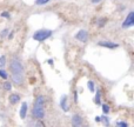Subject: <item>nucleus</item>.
Listing matches in <instances>:
<instances>
[{
  "label": "nucleus",
  "mask_w": 134,
  "mask_h": 127,
  "mask_svg": "<svg viewBox=\"0 0 134 127\" xmlns=\"http://www.w3.org/2000/svg\"><path fill=\"white\" fill-rule=\"evenodd\" d=\"M11 71H12V79L16 85H20L24 81V69L21 63L16 58L11 61Z\"/></svg>",
  "instance_id": "obj_1"
},
{
  "label": "nucleus",
  "mask_w": 134,
  "mask_h": 127,
  "mask_svg": "<svg viewBox=\"0 0 134 127\" xmlns=\"http://www.w3.org/2000/svg\"><path fill=\"white\" fill-rule=\"evenodd\" d=\"M32 114L35 119H42L45 115V109H44V97H38L37 101L33 107Z\"/></svg>",
  "instance_id": "obj_2"
},
{
  "label": "nucleus",
  "mask_w": 134,
  "mask_h": 127,
  "mask_svg": "<svg viewBox=\"0 0 134 127\" xmlns=\"http://www.w3.org/2000/svg\"><path fill=\"white\" fill-rule=\"evenodd\" d=\"M51 35H52V31L40 30V31H38V32L34 33L33 38H34L35 40H38V41H44V40H46L47 38H49Z\"/></svg>",
  "instance_id": "obj_3"
},
{
  "label": "nucleus",
  "mask_w": 134,
  "mask_h": 127,
  "mask_svg": "<svg viewBox=\"0 0 134 127\" xmlns=\"http://www.w3.org/2000/svg\"><path fill=\"white\" fill-rule=\"evenodd\" d=\"M133 24H134V12H131V13L127 15V18H126V20L124 21V24H122V27H124V28L131 27V26H133Z\"/></svg>",
  "instance_id": "obj_4"
},
{
  "label": "nucleus",
  "mask_w": 134,
  "mask_h": 127,
  "mask_svg": "<svg viewBox=\"0 0 134 127\" xmlns=\"http://www.w3.org/2000/svg\"><path fill=\"white\" fill-rule=\"evenodd\" d=\"M87 37H88L87 32H86V31H83V30L79 31V32L76 33V35H75V38H76V39H78V40H80V41H82V42H85L86 40H87Z\"/></svg>",
  "instance_id": "obj_5"
},
{
  "label": "nucleus",
  "mask_w": 134,
  "mask_h": 127,
  "mask_svg": "<svg viewBox=\"0 0 134 127\" xmlns=\"http://www.w3.org/2000/svg\"><path fill=\"white\" fill-rule=\"evenodd\" d=\"M99 46H102V47H107V48H116V47L119 46L118 44H115V42H109V41H100Z\"/></svg>",
  "instance_id": "obj_6"
},
{
  "label": "nucleus",
  "mask_w": 134,
  "mask_h": 127,
  "mask_svg": "<svg viewBox=\"0 0 134 127\" xmlns=\"http://www.w3.org/2000/svg\"><path fill=\"white\" fill-rule=\"evenodd\" d=\"M72 124H73V126H81L82 125V119H81V117L78 115V114L73 115V118H72Z\"/></svg>",
  "instance_id": "obj_7"
},
{
  "label": "nucleus",
  "mask_w": 134,
  "mask_h": 127,
  "mask_svg": "<svg viewBox=\"0 0 134 127\" xmlns=\"http://www.w3.org/2000/svg\"><path fill=\"white\" fill-rule=\"evenodd\" d=\"M26 113H27V104H26V102H24L23 106H21V108H20V117L23 119H25Z\"/></svg>",
  "instance_id": "obj_8"
},
{
  "label": "nucleus",
  "mask_w": 134,
  "mask_h": 127,
  "mask_svg": "<svg viewBox=\"0 0 134 127\" xmlns=\"http://www.w3.org/2000/svg\"><path fill=\"white\" fill-rule=\"evenodd\" d=\"M66 100H67V97H66V95H63V98H61V102H60V106H61V108H63L65 112L68 111V106L66 105Z\"/></svg>",
  "instance_id": "obj_9"
},
{
  "label": "nucleus",
  "mask_w": 134,
  "mask_h": 127,
  "mask_svg": "<svg viewBox=\"0 0 134 127\" xmlns=\"http://www.w3.org/2000/svg\"><path fill=\"white\" fill-rule=\"evenodd\" d=\"M9 100H11L12 104H16L18 101H20V97H19L18 94H12L11 97H9Z\"/></svg>",
  "instance_id": "obj_10"
},
{
  "label": "nucleus",
  "mask_w": 134,
  "mask_h": 127,
  "mask_svg": "<svg viewBox=\"0 0 134 127\" xmlns=\"http://www.w3.org/2000/svg\"><path fill=\"white\" fill-rule=\"evenodd\" d=\"M102 111H104V113H108V112H109V106H108V105H106V104H105V105H102Z\"/></svg>",
  "instance_id": "obj_11"
},
{
  "label": "nucleus",
  "mask_w": 134,
  "mask_h": 127,
  "mask_svg": "<svg viewBox=\"0 0 134 127\" xmlns=\"http://www.w3.org/2000/svg\"><path fill=\"white\" fill-rule=\"evenodd\" d=\"M4 88L6 91H11V88H12V85L9 82H5V85H4Z\"/></svg>",
  "instance_id": "obj_12"
},
{
  "label": "nucleus",
  "mask_w": 134,
  "mask_h": 127,
  "mask_svg": "<svg viewBox=\"0 0 134 127\" xmlns=\"http://www.w3.org/2000/svg\"><path fill=\"white\" fill-rule=\"evenodd\" d=\"M5 61H6V58L5 57H0V67L5 66Z\"/></svg>",
  "instance_id": "obj_13"
},
{
  "label": "nucleus",
  "mask_w": 134,
  "mask_h": 127,
  "mask_svg": "<svg viewBox=\"0 0 134 127\" xmlns=\"http://www.w3.org/2000/svg\"><path fill=\"white\" fill-rule=\"evenodd\" d=\"M88 88H90L91 91H94V82H93V81H88Z\"/></svg>",
  "instance_id": "obj_14"
},
{
  "label": "nucleus",
  "mask_w": 134,
  "mask_h": 127,
  "mask_svg": "<svg viewBox=\"0 0 134 127\" xmlns=\"http://www.w3.org/2000/svg\"><path fill=\"white\" fill-rule=\"evenodd\" d=\"M95 102L97 104H100V92L97 91V97H95Z\"/></svg>",
  "instance_id": "obj_15"
},
{
  "label": "nucleus",
  "mask_w": 134,
  "mask_h": 127,
  "mask_svg": "<svg viewBox=\"0 0 134 127\" xmlns=\"http://www.w3.org/2000/svg\"><path fill=\"white\" fill-rule=\"evenodd\" d=\"M0 76H1V78H4V79H6L7 78V73L5 71H2V69H0Z\"/></svg>",
  "instance_id": "obj_16"
},
{
  "label": "nucleus",
  "mask_w": 134,
  "mask_h": 127,
  "mask_svg": "<svg viewBox=\"0 0 134 127\" xmlns=\"http://www.w3.org/2000/svg\"><path fill=\"white\" fill-rule=\"evenodd\" d=\"M49 0H37V5H44L46 2H48Z\"/></svg>",
  "instance_id": "obj_17"
},
{
  "label": "nucleus",
  "mask_w": 134,
  "mask_h": 127,
  "mask_svg": "<svg viewBox=\"0 0 134 127\" xmlns=\"http://www.w3.org/2000/svg\"><path fill=\"white\" fill-rule=\"evenodd\" d=\"M118 126H122V127H126V126H127V124H126V123H118Z\"/></svg>",
  "instance_id": "obj_18"
},
{
  "label": "nucleus",
  "mask_w": 134,
  "mask_h": 127,
  "mask_svg": "<svg viewBox=\"0 0 134 127\" xmlns=\"http://www.w3.org/2000/svg\"><path fill=\"white\" fill-rule=\"evenodd\" d=\"M74 101L78 102V93L75 92V94H74Z\"/></svg>",
  "instance_id": "obj_19"
},
{
  "label": "nucleus",
  "mask_w": 134,
  "mask_h": 127,
  "mask_svg": "<svg viewBox=\"0 0 134 127\" xmlns=\"http://www.w3.org/2000/svg\"><path fill=\"white\" fill-rule=\"evenodd\" d=\"M2 15H4L5 18H9V14L7 13V12H4V13H2Z\"/></svg>",
  "instance_id": "obj_20"
},
{
  "label": "nucleus",
  "mask_w": 134,
  "mask_h": 127,
  "mask_svg": "<svg viewBox=\"0 0 134 127\" xmlns=\"http://www.w3.org/2000/svg\"><path fill=\"white\" fill-rule=\"evenodd\" d=\"M6 33H7V31H4V32H1V37H4V35L6 34Z\"/></svg>",
  "instance_id": "obj_21"
},
{
  "label": "nucleus",
  "mask_w": 134,
  "mask_h": 127,
  "mask_svg": "<svg viewBox=\"0 0 134 127\" xmlns=\"http://www.w3.org/2000/svg\"><path fill=\"white\" fill-rule=\"evenodd\" d=\"M100 1V0H92V2H94V4H95V2H99Z\"/></svg>",
  "instance_id": "obj_22"
}]
</instances>
